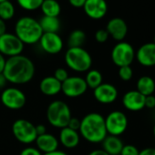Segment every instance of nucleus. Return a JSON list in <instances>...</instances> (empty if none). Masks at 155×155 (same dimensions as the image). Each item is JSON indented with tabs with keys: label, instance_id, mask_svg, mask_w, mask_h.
Listing matches in <instances>:
<instances>
[{
	"label": "nucleus",
	"instance_id": "37998d69",
	"mask_svg": "<svg viewBox=\"0 0 155 155\" xmlns=\"http://www.w3.org/2000/svg\"><path fill=\"white\" fill-rule=\"evenodd\" d=\"M43 155H68V154L66 152L62 151V150H56L51 151V152H48V153H44Z\"/></svg>",
	"mask_w": 155,
	"mask_h": 155
},
{
	"label": "nucleus",
	"instance_id": "5701e85b",
	"mask_svg": "<svg viewBox=\"0 0 155 155\" xmlns=\"http://www.w3.org/2000/svg\"><path fill=\"white\" fill-rule=\"evenodd\" d=\"M40 9L43 16L51 18H58L61 12L60 4L57 0H43Z\"/></svg>",
	"mask_w": 155,
	"mask_h": 155
},
{
	"label": "nucleus",
	"instance_id": "c9c22d12",
	"mask_svg": "<svg viewBox=\"0 0 155 155\" xmlns=\"http://www.w3.org/2000/svg\"><path fill=\"white\" fill-rule=\"evenodd\" d=\"M68 3L75 8H82L86 3V0H68Z\"/></svg>",
	"mask_w": 155,
	"mask_h": 155
},
{
	"label": "nucleus",
	"instance_id": "2f4dec72",
	"mask_svg": "<svg viewBox=\"0 0 155 155\" xmlns=\"http://www.w3.org/2000/svg\"><path fill=\"white\" fill-rule=\"evenodd\" d=\"M109 37H110V35L106 29H99L95 33V39L99 43H105L108 40Z\"/></svg>",
	"mask_w": 155,
	"mask_h": 155
},
{
	"label": "nucleus",
	"instance_id": "c03bdc74",
	"mask_svg": "<svg viewBox=\"0 0 155 155\" xmlns=\"http://www.w3.org/2000/svg\"><path fill=\"white\" fill-rule=\"evenodd\" d=\"M153 134H154V136H155V125H154V127H153Z\"/></svg>",
	"mask_w": 155,
	"mask_h": 155
},
{
	"label": "nucleus",
	"instance_id": "ddd939ff",
	"mask_svg": "<svg viewBox=\"0 0 155 155\" xmlns=\"http://www.w3.org/2000/svg\"><path fill=\"white\" fill-rule=\"evenodd\" d=\"M95 100L101 104H110L118 98V91L116 87L110 83H101L93 90Z\"/></svg>",
	"mask_w": 155,
	"mask_h": 155
},
{
	"label": "nucleus",
	"instance_id": "f257e3e1",
	"mask_svg": "<svg viewBox=\"0 0 155 155\" xmlns=\"http://www.w3.org/2000/svg\"><path fill=\"white\" fill-rule=\"evenodd\" d=\"M35 70L33 61L21 54L7 59L3 75L8 82L21 85L31 81L35 75Z\"/></svg>",
	"mask_w": 155,
	"mask_h": 155
},
{
	"label": "nucleus",
	"instance_id": "a878e982",
	"mask_svg": "<svg viewBox=\"0 0 155 155\" xmlns=\"http://www.w3.org/2000/svg\"><path fill=\"white\" fill-rule=\"evenodd\" d=\"M85 81L88 86V88H91L92 90H95L97 87H99L103 81V78L101 73L97 70V69H90L87 72L86 78H85Z\"/></svg>",
	"mask_w": 155,
	"mask_h": 155
},
{
	"label": "nucleus",
	"instance_id": "9d476101",
	"mask_svg": "<svg viewBox=\"0 0 155 155\" xmlns=\"http://www.w3.org/2000/svg\"><path fill=\"white\" fill-rule=\"evenodd\" d=\"M88 90L83 78L79 76L68 77L61 83V91L68 98H78L82 96Z\"/></svg>",
	"mask_w": 155,
	"mask_h": 155
},
{
	"label": "nucleus",
	"instance_id": "f03ea898",
	"mask_svg": "<svg viewBox=\"0 0 155 155\" xmlns=\"http://www.w3.org/2000/svg\"><path fill=\"white\" fill-rule=\"evenodd\" d=\"M79 133L87 141L100 143L108 135L104 117L97 112H91L81 120Z\"/></svg>",
	"mask_w": 155,
	"mask_h": 155
},
{
	"label": "nucleus",
	"instance_id": "e433bc0d",
	"mask_svg": "<svg viewBox=\"0 0 155 155\" xmlns=\"http://www.w3.org/2000/svg\"><path fill=\"white\" fill-rule=\"evenodd\" d=\"M139 155H155V148H151V147L145 148L142 150H140Z\"/></svg>",
	"mask_w": 155,
	"mask_h": 155
},
{
	"label": "nucleus",
	"instance_id": "ea45409f",
	"mask_svg": "<svg viewBox=\"0 0 155 155\" xmlns=\"http://www.w3.org/2000/svg\"><path fill=\"white\" fill-rule=\"evenodd\" d=\"M6 61L7 59L5 58V56H3L1 53H0V74H2L6 66Z\"/></svg>",
	"mask_w": 155,
	"mask_h": 155
},
{
	"label": "nucleus",
	"instance_id": "4c0bfd02",
	"mask_svg": "<svg viewBox=\"0 0 155 155\" xmlns=\"http://www.w3.org/2000/svg\"><path fill=\"white\" fill-rule=\"evenodd\" d=\"M36 127V132L38 134V136L39 135H42V134H45L47 132V128L45 125L43 124H38V125H35Z\"/></svg>",
	"mask_w": 155,
	"mask_h": 155
},
{
	"label": "nucleus",
	"instance_id": "2eb2a0df",
	"mask_svg": "<svg viewBox=\"0 0 155 155\" xmlns=\"http://www.w3.org/2000/svg\"><path fill=\"white\" fill-rule=\"evenodd\" d=\"M135 58L143 67L155 66V44L151 42L140 46L135 53Z\"/></svg>",
	"mask_w": 155,
	"mask_h": 155
},
{
	"label": "nucleus",
	"instance_id": "4468645a",
	"mask_svg": "<svg viewBox=\"0 0 155 155\" xmlns=\"http://www.w3.org/2000/svg\"><path fill=\"white\" fill-rule=\"evenodd\" d=\"M82 8L90 18L98 20L106 16L108 5L105 0H86Z\"/></svg>",
	"mask_w": 155,
	"mask_h": 155
},
{
	"label": "nucleus",
	"instance_id": "473e14b6",
	"mask_svg": "<svg viewBox=\"0 0 155 155\" xmlns=\"http://www.w3.org/2000/svg\"><path fill=\"white\" fill-rule=\"evenodd\" d=\"M19 155H43L42 152L35 147H27L20 151Z\"/></svg>",
	"mask_w": 155,
	"mask_h": 155
},
{
	"label": "nucleus",
	"instance_id": "39448f33",
	"mask_svg": "<svg viewBox=\"0 0 155 155\" xmlns=\"http://www.w3.org/2000/svg\"><path fill=\"white\" fill-rule=\"evenodd\" d=\"M72 117L68 104L62 101H52L47 109V119L50 125L55 128L63 129Z\"/></svg>",
	"mask_w": 155,
	"mask_h": 155
},
{
	"label": "nucleus",
	"instance_id": "dca6fc26",
	"mask_svg": "<svg viewBox=\"0 0 155 155\" xmlns=\"http://www.w3.org/2000/svg\"><path fill=\"white\" fill-rule=\"evenodd\" d=\"M145 96L136 90L127 91L122 97V104L125 109L130 111H139L145 108Z\"/></svg>",
	"mask_w": 155,
	"mask_h": 155
},
{
	"label": "nucleus",
	"instance_id": "6e6552de",
	"mask_svg": "<svg viewBox=\"0 0 155 155\" xmlns=\"http://www.w3.org/2000/svg\"><path fill=\"white\" fill-rule=\"evenodd\" d=\"M104 119L106 130L109 135L119 137L124 133L128 128L127 116L120 110H113Z\"/></svg>",
	"mask_w": 155,
	"mask_h": 155
},
{
	"label": "nucleus",
	"instance_id": "0eeeda50",
	"mask_svg": "<svg viewBox=\"0 0 155 155\" xmlns=\"http://www.w3.org/2000/svg\"><path fill=\"white\" fill-rule=\"evenodd\" d=\"M135 58V51L133 47L124 41L117 43L111 50L112 62L119 68L130 66Z\"/></svg>",
	"mask_w": 155,
	"mask_h": 155
},
{
	"label": "nucleus",
	"instance_id": "a18cd8bd",
	"mask_svg": "<svg viewBox=\"0 0 155 155\" xmlns=\"http://www.w3.org/2000/svg\"><path fill=\"white\" fill-rule=\"evenodd\" d=\"M4 1H7V0H0V3H1V2H4Z\"/></svg>",
	"mask_w": 155,
	"mask_h": 155
},
{
	"label": "nucleus",
	"instance_id": "6ab92c4d",
	"mask_svg": "<svg viewBox=\"0 0 155 155\" xmlns=\"http://www.w3.org/2000/svg\"><path fill=\"white\" fill-rule=\"evenodd\" d=\"M59 142L67 149H74L80 143V133L79 131L65 127L61 129L59 132Z\"/></svg>",
	"mask_w": 155,
	"mask_h": 155
},
{
	"label": "nucleus",
	"instance_id": "412c9836",
	"mask_svg": "<svg viewBox=\"0 0 155 155\" xmlns=\"http://www.w3.org/2000/svg\"><path fill=\"white\" fill-rule=\"evenodd\" d=\"M102 150L109 155H120L124 146L122 140L118 136L107 135L102 140Z\"/></svg>",
	"mask_w": 155,
	"mask_h": 155
},
{
	"label": "nucleus",
	"instance_id": "79ce46f5",
	"mask_svg": "<svg viewBox=\"0 0 155 155\" xmlns=\"http://www.w3.org/2000/svg\"><path fill=\"white\" fill-rule=\"evenodd\" d=\"M89 155H109L106 151H104L102 149L100 150H94L89 153Z\"/></svg>",
	"mask_w": 155,
	"mask_h": 155
},
{
	"label": "nucleus",
	"instance_id": "393cba45",
	"mask_svg": "<svg viewBox=\"0 0 155 155\" xmlns=\"http://www.w3.org/2000/svg\"><path fill=\"white\" fill-rule=\"evenodd\" d=\"M86 41V34L83 30L75 29L73 30L68 38V48H82Z\"/></svg>",
	"mask_w": 155,
	"mask_h": 155
},
{
	"label": "nucleus",
	"instance_id": "c85d7f7f",
	"mask_svg": "<svg viewBox=\"0 0 155 155\" xmlns=\"http://www.w3.org/2000/svg\"><path fill=\"white\" fill-rule=\"evenodd\" d=\"M133 76V70L130 66H124L119 68V77L123 81H129Z\"/></svg>",
	"mask_w": 155,
	"mask_h": 155
},
{
	"label": "nucleus",
	"instance_id": "a19ab883",
	"mask_svg": "<svg viewBox=\"0 0 155 155\" xmlns=\"http://www.w3.org/2000/svg\"><path fill=\"white\" fill-rule=\"evenodd\" d=\"M7 82H8V81H7V79L5 78V76L3 75V73L0 74V91L3 90V89L5 90V87L7 85Z\"/></svg>",
	"mask_w": 155,
	"mask_h": 155
},
{
	"label": "nucleus",
	"instance_id": "aec40b11",
	"mask_svg": "<svg viewBox=\"0 0 155 155\" xmlns=\"http://www.w3.org/2000/svg\"><path fill=\"white\" fill-rule=\"evenodd\" d=\"M39 90L46 96H55L61 91V82L53 76H48L41 80Z\"/></svg>",
	"mask_w": 155,
	"mask_h": 155
},
{
	"label": "nucleus",
	"instance_id": "58836bf2",
	"mask_svg": "<svg viewBox=\"0 0 155 155\" xmlns=\"http://www.w3.org/2000/svg\"><path fill=\"white\" fill-rule=\"evenodd\" d=\"M7 33V25H6V21L2 20L0 18V37L2 35Z\"/></svg>",
	"mask_w": 155,
	"mask_h": 155
},
{
	"label": "nucleus",
	"instance_id": "b1692460",
	"mask_svg": "<svg viewBox=\"0 0 155 155\" xmlns=\"http://www.w3.org/2000/svg\"><path fill=\"white\" fill-rule=\"evenodd\" d=\"M39 25L43 33H58L60 29V20L58 18H51L43 16L39 20Z\"/></svg>",
	"mask_w": 155,
	"mask_h": 155
},
{
	"label": "nucleus",
	"instance_id": "f704fd0d",
	"mask_svg": "<svg viewBox=\"0 0 155 155\" xmlns=\"http://www.w3.org/2000/svg\"><path fill=\"white\" fill-rule=\"evenodd\" d=\"M144 105L146 108H149V109L155 108V96L153 95L146 96L145 101H144Z\"/></svg>",
	"mask_w": 155,
	"mask_h": 155
},
{
	"label": "nucleus",
	"instance_id": "9b49d317",
	"mask_svg": "<svg viewBox=\"0 0 155 155\" xmlns=\"http://www.w3.org/2000/svg\"><path fill=\"white\" fill-rule=\"evenodd\" d=\"M1 102L10 110H20L27 102L25 93L17 88H7L1 93Z\"/></svg>",
	"mask_w": 155,
	"mask_h": 155
},
{
	"label": "nucleus",
	"instance_id": "c756f323",
	"mask_svg": "<svg viewBox=\"0 0 155 155\" xmlns=\"http://www.w3.org/2000/svg\"><path fill=\"white\" fill-rule=\"evenodd\" d=\"M140 150L132 144H126L123 146L120 155H139Z\"/></svg>",
	"mask_w": 155,
	"mask_h": 155
},
{
	"label": "nucleus",
	"instance_id": "72a5a7b5",
	"mask_svg": "<svg viewBox=\"0 0 155 155\" xmlns=\"http://www.w3.org/2000/svg\"><path fill=\"white\" fill-rule=\"evenodd\" d=\"M67 127H68L69 129H72L74 130L79 131L80 127H81V120L76 117H71Z\"/></svg>",
	"mask_w": 155,
	"mask_h": 155
},
{
	"label": "nucleus",
	"instance_id": "f3484780",
	"mask_svg": "<svg viewBox=\"0 0 155 155\" xmlns=\"http://www.w3.org/2000/svg\"><path fill=\"white\" fill-rule=\"evenodd\" d=\"M106 30L113 39L120 42L127 36L128 27L126 22L122 18H114L108 22Z\"/></svg>",
	"mask_w": 155,
	"mask_h": 155
},
{
	"label": "nucleus",
	"instance_id": "423d86ee",
	"mask_svg": "<svg viewBox=\"0 0 155 155\" xmlns=\"http://www.w3.org/2000/svg\"><path fill=\"white\" fill-rule=\"evenodd\" d=\"M12 133L19 142L24 144L34 142L38 137L35 125L25 119H18L14 121L12 125Z\"/></svg>",
	"mask_w": 155,
	"mask_h": 155
},
{
	"label": "nucleus",
	"instance_id": "49530a36",
	"mask_svg": "<svg viewBox=\"0 0 155 155\" xmlns=\"http://www.w3.org/2000/svg\"><path fill=\"white\" fill-rule=\"evenodd\" d=\"M153 43L155 44V36H154V41H153Z\"/></svg>",
	"mask_w": 155,
	"mask_h": 155
},
{
	"label": "nucleus",
	"instance_id": "f8f14e48",
	"mask_svg": "<svg viewBox=\"0 0 155 155\" xmlns=\"http://www.w3.org/2000/svg\"><path fill=\"white\" fill-rule=\"evenodd\" d=\"M40 48L48 54L56 55L63 49V40L58 33H43L39 39Z\"/></svg>",
	"mask_w": 155,
	"mask_h": 155
},
{
	"label": "nucleus",
	"instance_id": "cd10ccee",
	"mask_svg": "<svg viewBox=\"0 0 155 155\" xmlns=\"http://www.w3.org/2000/svg\"><path fill=\"white\" fill-rule=\"evenodd\" d=\"M43 0H17L18 5L24 10L35 11L40 8Z\"/></svg>",
	"mask_w": 155,
	"mask_h": 155
},
{
	"label": "nucleus",
	"instance_id": "4be33fe9",
	"mask_svg": "<svg viewBox=\"0 0 155 155\" xmlns=\"http://www.w3.org/2000/svg\"><path fill=\"white\" fill-rule=\"evenodd\" d=\"M136 88V91L143 96H150L152 95L155 91V81L149 76H142L138 80Z\"/></svg>",
	"mask_w": 155,
	"mask_h": 155
},
{
	"label": "nucleus",
	"instance_id": "a211bd4d",
	"mask_svg": "<svg viewBox=\"0 0 155 155\" xmlns=\"http://www.w3.org/2000/svg\"><path fill=\"white\" fill-rule=\"evenodd\" d=\"M35 142L37 144V148L43 153H48L58 150L59 143L58 140L54 135L48 132L38 136Z\"/></svg>",
	"mask_w": 155,
	"mask_h": 155
},
{
	"label": "nucleus",
	"instance_id": "7c9ffc66",
	"mask_svg": "<svg viewBox=\"0 0 155 155\" xmlns=\"http://www.w3.org/2000/svg\"><path fill=\"white\" fill-rule=\"evenodd\" d=\"M53 77L56 80H58L59 82L62 83L63 81H65L68 79L69 76H68V72L67 71V69H65L63 68H58L55 70Z\"/></svg>",
	"mask_w": 155,
	"mask_h": 155
},
{
	"label": "nucleus",
	"instance_id": "7ed1b4c3",
	"mask_svg": "<svg viewBox=\"0 0 155 155\" xmlns=\"http://www.w3.org/2000/svg\"><path fill=\"white\" fill-rule=\"evenodd\" d=\"M43 34L38 19L32 17H22L15 24V35L25 45H33L39 41Z\"/></svg>",
	"mask_w": 155,
	"mask_h": 155
},
{
	"label": "nucleus",
	"instance_id": "1a4fd4ad",
	"mask_svg": "<svg viewBox=\"0 0 155 155\" xmlns=\"http://www.w3.org/2000/svg\"><path fill=\"white\" fill-rule=\"evenodd\" d=\"M22 41L12 33H6L0 37V53L8 58L21 55L24 49Z\"/></svg>",
	"mask_w": 155,
	"mask_h": 155
},
{
	"label": "nucleus",
	"instance_id": "20e7f679",
	"mask_svg": "<svg viewBox=\"0 0 155 155\" xmlns=\"http://www.w3.org/2000/svg\"><path fill=\"white\" fill-rule=\"evenodd\" d=\"M65 62L76 72H88L91 68L92 58L83 48H68L65 54Z\"/></svg>",
	"mask_w": 155,
	"mask_h": 155
},
{
	"label": "nucleus",
	"instance_id": "bb28decb",
	"mask_svg": "<svg viewBox=\"0 0 155 155\" xmlns=\"http://www.w3.org/2000/svg\"><path fill=\"white\" fill-rule=\"evenodd\" d=\"M16 8L14 4L10 0L0 3V18L4 21H8L12 19L15 16Z\"/></svg>",
	"mask_w": 155,
	"mask_h": 155
}]
</instances>
